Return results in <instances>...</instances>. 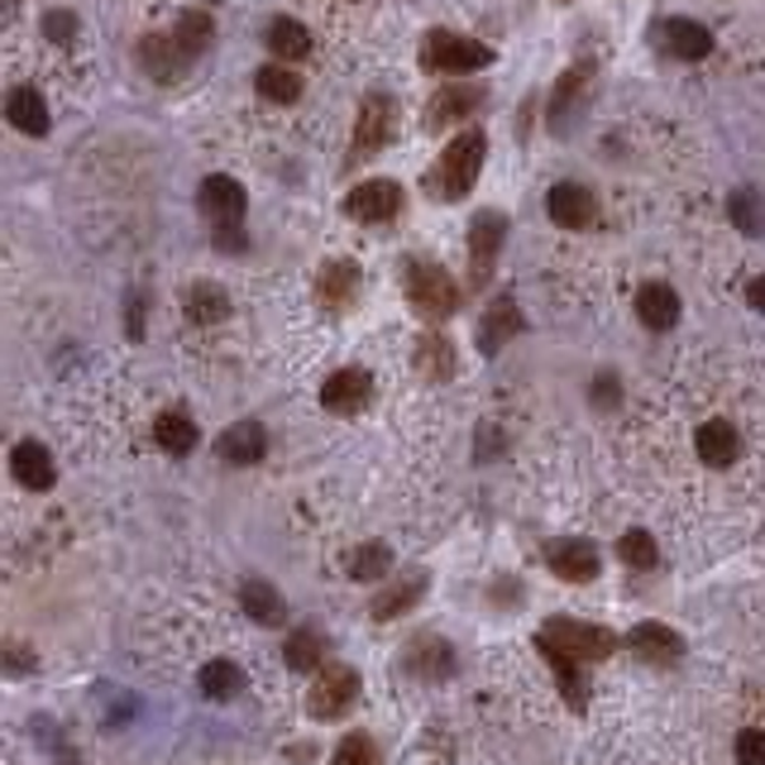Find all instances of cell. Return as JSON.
I'll return each mask as SVG.
<instances>
[{
    "label": "cell",
    "instance_id": "4316f807",
    "mask_svg": "<svg viewBox=\"0 0 765 765\" xmlns=\"http://www.w3.org/2000/svg\"><path fill=\"white\" fill-rule=\"evenodd\" d=\"M153 440L163 445L168 455H187L196 445V422L192 416H182V412H163L153 422Z\"/></svg>",
    "mask_w": 765,
    "mask_h": 765
},
{
    "label": "cell",
    "instance_id": "f1b7e54d",
    "mask_svg": "<svg viewBox=\"0 0 765 765\" xmlns=\"http://www.w3.org/2000/svg\"><path fill=\"white\" fill-rule=\"evenodd\" d=\"M201 694H206L211 703H225V699H235L240 689H244V674L240 666H230V660H211L206 670H201Z\"/></svg>",
    "mask_w": 765,
    "mask_h": 765
},
{
    "label": "cell",
    "instance_id": "f546056e",
    "mask_svg": "<svg viewBox=\"0 0 765 765\" xmlns=\"http://www.w3.org/2000/svg\"><path fill=\"white\" fill-rule=\"evenodd\" d=\"M479 100H484L479 86H445V92L436 96V106H431V125L445 129V125L455 120V115H469L474 106H479Z\"/></svg>",
    "mask_w": 765,
    "mask_h": 765
},
{
    "label": "cell",
    "instance_id": "7c38bea8",
    "mask_svg": "<svg viewBox=\"0 0 765 765\" xmlns=\"http://www.w3.org/2000/svg\"><path fill=\"white\" fill-rule=\"evenodd\" d=\"M517 330H527L522 311H517V301H512V297H498L493 307H488L484 326H479V350H484V354H498L502 344L517 336Z\"/></svg>",
    "mask_w": 765,
    "mask_h": 765
},
{
    "label": "cell",
    "instance_id": "83f0119b",
    "mask_svg": "<svg viewBox=\"0 0 765 765\" xmlns=\"http://www.w3.org/2000/svg\"><path fill=\"white\" fill-rule=\"evenodd\" d=\"M139 57H144V67L149 72H158V77H178V63H192L178 39H144Z\"/></svg>",
    "mask_w": 765,
    "mask_h": 765
},
{
    "label": "cell",
    "instance_id": "3957f363",
    "mask_svg": "<svg viewBox=\"0 0 765 765\" xmlns=\"http://www.w3.org/2000/svg\"><path fill=\"white\" fill-rule=\"evenodd\" d=\"M488 63H493V49H488V43L459 39L450 29H431L422 39V67L426 72H455V77H465V72H479Z\"/></svg>",
    "mask_w": 765,
    "mask_h": 765
},
{
    "label": "cell",
    "instance_id": "f35d334b",
    "mask_svg": "<svg viewBox=\"0 0 765 765\" xmlns=\"http://www.w3.org/2000/svg\"><path fill=\"white\" fill-rule=\"evenodd\" d=\"M737 761L742 765H765V732H742L737 737Z\"/></svg>",
    "mask_w": 765,
    "mask_h": 765
},
{
    "label": "cell",
    "instance_id": "836d02e7",
    "mask_svg": "<svg viewBox=\"0 0 765 765\" xmlns=\"http://www.w3.org/2000/svg\"><path fill=\"white\" fill-rule=\"evenodd\" d=\"M387 570H393V551H387V545H379V541H373V545H359V551L350 555V574H354V580H383V574Z\"/></svg>",
    "mask_w": 765,
    "mask_h": 765
},
{
    "label": "cell",
    "instance_id": "d4e9b609",
    "mask_svg": "<svg viewBox=\"0 0 765 765\" xmlns=\"http://www.w3.org/2000/svg\"><path fill=\"white\" fill-rule=\"evenodd\" d=\"M627 641H631V651L646 656V660H674V656L684 651V641L674 637L670 627H660V623H641Z\"/></svg>",
    "mask_w": 765,
    "mask_h": 765
},
{
    "label": "cell",
    "instance_id": "ab89813d",
    "mask_svg": "<svg viewBox=\"0 0 765 765\" xmlns=\"http://www.w3.org/2000/svg\"><path fill=\"white\" fill-rule=\"evenodd\" d=\"M43 29H49V39H57V43H67L72 34H77V20H72L67 10H53L49 20H43Z\"/></svg>",
    "mask_w": 765,
    "mask_h": 765
},
{
    "label": "cell",
    "instance_id": "4fadbf2b",
    "mask_svg": "<svg viewBox=\"0 0 765 765\" xmlns=\"http://www.w3.org/2000/svg\"><path fill=\"white\" fill-rule=\"evenodd\" d=\"M10 474L24 488L43 493V488H53V455L43 450L39 440H20V445H14V455H10Z\"/></svg>",
    "mask_w": 765,
    "mask_h": 765
},
{
    "label": "cell",
    "instance_id": "e0dca14e",
    "mask_svg": "<svg viewBox=\"0 0 765 765\" xmlns=\"http://www.w3.org/2000/svg\"><path fill=\"white\" fill-rule=\"evenodd\" d=\"M637 316L651 330H670L674 321H680V293L666 283H646L637 293Z\"/></svg>",
    "mask_w": 765,
    "mask_h": 765
},
{
    "label": "cell",
    "instance_id": "8992f818",
    "mask_svg": "<svg viewBox=\"0 0 765 765\" xmlns=\"http://www.w3.org/2000/svg\"><path fill=\"white\" fill-rule=\"evenodd\" d=\"M354 694H359V674L350 666H326L321 680L307 689V709L316 718H344V709L354 703Z\"/></svg>",
    "mask_w": 765,
    "mask_h": 765
},
{
    "label": "cell",
    "instance_id": "484cf974",
    "mask_svg": "<svg viewBox=\"0 0 765 765\" xmlns=\"http://www.w3.org/2000/svg\"><path fill=\"white\" fill-rule=\"evenodd\" d=\"M268 49L283 57V63H301V57L311 53V34H307V24H297V20H273L268 24Z\"/></svg>",
    "mask_w": 765,
    "mask_h": 765
},
{
    "label": "cell",
    "instance_id": "8fae6325",
    "mask_svg": "<svg viewBox=\"0 0 765 765\" xmlns=\"http://www.w3.org/2000/svg\"><path fill=\"white\" fill-rule=\"evenodd\" d=\"M545 206H551L555 225H565V230H584V225H594V215H598V201H594V192H588V187H574V182L555 187Z\"/></svg>",
    "mask_w": 765,
    "mask_h": 765
},
{
    "label": "cell",
    "instance_id": "b9f144b4",
    "mask_svg": "<svg viewBox=\"0 0 765 765\" xmlns=\"http://www.w3.org/2000/svg\"><path fill=\"white\" fill-rule=\"evenodd\" d=\"M752 307H756V311H765V273H761V278L752 283Z\"/></svg>",
    "mask_w": 765,
    "mask_h": 765
},
{
    "label": "cell",
    "instance_id": "52a82bcc",
    "mask_svg": "<svg viewBox=\"0 0 765 765\" xmlns=\"http://www.w3.org/2000/svg\"><path fill=\"white\" fill-rule=\"evenodd\" d=\"M402 211V192L397 182H359L350 196H344V215L359 225H379V221H393V215Z\"/></svg>",
    "mask_w": 765,
    "mask_h": 765
},
{
    "label": "cell",
    "instance_id": "5bb4252c",
    "mask_svg": "<svg viewBox=\"0 0 765 765\" xmlns=\"http://www.w3.org/2000/svg\"><path fill=\"white\" fill-rule=\"evenodd\" d=\"M6 120L20 129V135H49V106H43V96L34 86H14L10 100H6Z\"/></svg>",
    "mask_w": 765,
    "mask_h": 765
},
{
    "label": "cell",
    "instance_id": "7402d4cb",
    "mask_svg": "<svg viewBox=\"0 0 765 765\" xmlns=\"http://www.w3.org/2000/svg\"><path fill=\"white\" fill-rule=\"evenodd\" d=\"M316 293H321L326 307H350L354 293H359V268L336 258V264L321 268V278H316Z\"/></svg>",
    "mask_w": 765,
    "mask_h": 765
},
{
    "label": "cell",
    "instance_id": "7a4b0ae2",
    "mask_svg": "<svg viewBox=\"0 0 765 765\" xmlns=\"http://www.w3.org/2000/svg\"><path fill=\"white\" fill-rule=\"evenodd\" d=\"M402 287H407V301L431 321H440V316H450L459 307V283L445 273L440 264H422V258H412L407 273H402Z\"/></svg>",
    "mask_w": 765,
    "mask_h": 765
},
{
    "label": "cell",
    "instance_id": "2e32d148",
    "mask_svg": "<svg viewBox=\"0 0 765 765\" xmlns=\"http://www.w3.org/2000/svg\"><path fill=\"white\" fill-rule=\"evenodd\" d=\"M221 459H230V465H258L268 450V436H264V426L258 422H240V426H230L225 436H221Z\"/></svg>",
    "mask_w": 765,
    "mask_h": 765
},
{
    "label": "cell",
    "instance_id": "30bf717a",
    "mask_svg": "<svg viewBox=\"0 0 765 765\" xmlns=\"http://www.w3.org/2000/svg\"><path fill=\"white\" fill-rule=\"evenodd\" d=\"M201 215H211L215 225H235L240 215H244V187L235 178H225V172H211L206 182H201Z\"/></svg>",
    "mask_w": 765,
    "mask_h": 765
},
{
    "label": "cell",
    "instance_id": "ffe728a7",
    "mask_svg": "<svg viewBox=\"0 0 765 765\" xmlns=\"http://www.w3.org/2000/svg\"><path fill=\"white\" fill-rule=\"evenodd\" d=\"M422 594H426V574H422V570L397 574V580L387 584L379 598H373V617H397V613H407Z\"/></svg>",
    "mask_w": 765,
    "mask_h": 765
},
{
    "label": "cell",
    "instance_id": "74e56055",
    "mask_svg": "<svg viewBox=\"0 0 765 765\" xmlns=\"http://www.w3.org/2000/svg\"><path fill=\"white\" fill-rule=\"evenodd\" d=\"M336 765H379V746L369 737H344L336 752Z\"/></svg>",
    "mask_w": 765,
    "mask_h": 765
},
{
    "label": "cell",
    "instance_id": "ac0fdd59",
    "mask_svg": "<svg viewBox=\"0 0 765 765\" xmlns=\"http://www.w3.org/2000/svg\"><path fill=\"white\" fill-rule=\"evenodd\" d=\"M551 570L560 574V580L584 584V580H594L598 574V551L588 541H560V545H551Z\"/></svg>",
    "mask_w": 765,
    "mask_h": 765
},
{
    "label": "cell",
    "instance_id": "4dcf8cb0",
    "mask_svg": "<svg viewBox=\"0 0 765 765\" xmlns=\"http://www.w3.org/2000/svg\"><path fill=\"white\" fill-rule=\"evenodd\" d=\"M254 86H258V96L264 100H273V106H293V100L301 96V77L293 67H264L254 77Z\"/></svg>",
    "mask_w": 765,
    "mask_h": 765
},
{
    "label": "cell",
    "instance_id": "603a6c76",
    "mask_svg": "<svg viewBox=\"0 0 765 765\" xmlns=\"http://www.w3.org/2000/svg\"><path fill=\"white\" fill-rule=\"evenodd\" d=\"M584 86H588V63L584 67H570L565 77H560L555 100H551V129H555V135H565V129H570V110H580Z\"/></svg>",
    "mask_w": 765,
    "mask_h": 765
},
{
    "label": "cell",
    "instance_id": "1f68e13d",
    "mask_svg": "<svg viewBox=\"0 0 765 765\" xmlns=\"http://www.w3.org/2000/svg\"><path fill=\"white\" fill-rule=\"evenodd\" d=\"M416 369H426L431 379H450L455 354H450V344H445V336H436V330H426L422 344H416Z\"/></svg>",
    "mask_w": 765,
    "mask_h": 765
},
{
    "label": "cell",
    "instance_id": "60d3db41",
    "mask_svg": "<svg viewBox=\"0 0 765 765\" xmlns=\"http://www.w3.org/2000/svg\"><path fill=\"white\" fill-rule=\"evenodd\" d=\"M594 402H598V407H608V402H617V383L608 379V373H603V379L594 383Z\"/></svg>",
    "mask_w": 765,
    "mask_h": 765
},
{
    "label": "cell",
    "instance_id": "e575fe53",
    "mask_svg": "<svg viewBox=\"0 0 765 765\" xmlns=\"http://www.w3.org/2000/svg\"><path fill=\"white\" fill-rule=\"evenodd\" d=\"M321 651H326V641L316 637V631H297V637L287 641V666H293V670H316V666H321Z\"/></svg>",
    "mask_w": 765,
    "mask_h": 765
},
{
    "label": "cell",
    "instance_id": "ba28073f",
    "mask_svg": "<svg viewBox=\"0 0 765 765\" xmlns=\"http://www.w3.org/2000/svg\"><path fill=\"white\" fill-rule=\"evenodd\" d=\"M393 125H397V100L383 96V92L364 96V106H359V125H354V153L383 149V144L393 139Z\"/></svg>",
    "mask_w": 765,
    "mask_h": 765
},
{
    "label": "cell",
    "instance_id": "5b68a950",
    "mask_svg": "<svg viewBox=\"0 0 765 765\" xmlns=\"http://www.w3.org/2000/svg\"><path fill=\"white\" fill-rule=\"evenodd\" d=\"M502 240H508V221L498 211H479L469 221V287H488L493 264L502 254Z\"/></svg>",
    "mask_w": 765,
    "mask_h": 765
},
{
    "label": "cell",
    "instance_id": "44dd1931",
    "mask_svg": "<svg viewBox=\"0 0 765 765\" xmlns=\"http://www.w3.org/2000/svg\"><path fill=\"white\" fill-rule=\"evenodd\" d=\"M240 603H244V613H249L258 627H278L283 617H287V603H283V594H278V588H273V584H264V580H249V584H244Z\"/></svg>",
    "mask_w": 765,
    "mask_h": 765
},
{
    "label": "cell",
    "instance_id": "d6a6232c",
    "mask_svg": "<svg viewBox=\"0 0 765 765\" xmlns=\"http://www.w3.org/2000/svg\"><path fill=\"white\" fill-rule=\"evenodd\" d=\"M727 215H732V225L737 230H746V235H761L765 230V201L756 192H746V187L727 196Z\"/></svg>",
    "mask_w": 765,
    "mask_h": 765
},
{
    "label": "cell",
    "instance_id": "d590c367",
    "mask_svg": "<svg viewBox=\"0 0 765 765\" xmlns=\"http://www.w3.org/2000/svg\"><path fill=\"white\" fill-rule=\"evenodd\" d=\"M617 555H623L631 570H651L656 565V541L646 536V531H627V536L617 541Z\"/></svg>",
    "mask_w": 765,
    "mask_h": 765
},
{
    "label": "cell",
    "instance_id": "8d00e7d4",
    "mask_svg": "<svg viewBox=\"0 0 765 765\" xmlns=\"http://www.w3.org/2000/svg\"><path fill=\"white\" fill-rule=\"evenodd\" d=\"M172 39H178L182 49H187V57H196V53L211 43V20H206V14H182V20H178V34H172Z\"/></svg>",
    "mask_w": 765,
    "mask_h": 765
},
{
    "label": "cell",
    "instance_id": "9c48e42d",
    "mask_svg": "<svg viewBox=\"0 0 765 765\" xmlns=\"http://www.w3.org/2000/svg\"><path fill=\"white\" fill-rule=\"evenodd\" d=\"M369 397H373V379H369L364 369H340V373H330L326 387H321V407L336 412V416L364 412Z\"/></svg>",
    "mask_w": 765,
    "mask_h": 765
},
{
    "label": "cell",
    "instance_id": "d6986e66",
    "mask_svg": "<svg viewBox=\"0 0 765 765\" xmlns=\"http://www.w3.org/2000/svg\"><path fill=\"white\" fill-rule=\"evenodd\" d=\"M694 445H699V459H703V465H713V469L732 465V459H737V450H742L737 431H732L727 422H703Z\"/></svg>",
    "mask_w": 765,
    "mask_h": 765
},
{
    "label": "cell",
    "instance_id": "277c9868",
    "mask_svg": "<svg viewBox=\"0 0 765 765\" xmlns=\"http://www.w3.org/2000/svg\"><path fill=\"white\" fill-rule=\"evenodd\" d=\"M541 651L545 656H570V660H603L617 651V637L608 627H588V623H570V617H560L541 631Z\"/></svg>",
    "mask_w": 765,
    "mask_h": 765
},
{
    "label": "cell",
    "instance_id": "cb8c5ba5",
    "mask_svg": "<svg viewBox=\"0 0 765 765\" xmlns=\"http://www.w3.org/2000/svg\"><path fill=\"white\" fill-rule=\"evenodd\" d=\"M182 307L196 326H215V321H225L230 316V297L215 283H192L187 287V297H182Z\"/></svg>",
    "mask_w": 765,
    "mask_h": 765
},
{
    "label": "cell",
    "instance_id": "6da1fadb",
    "mask_svg": "<svg viewBox=\"0 0 765 765\" xmlns=\"http://www.w3.org/2000/svg\"><path fill=\"white\" fill-rule=\"evenodd\" d=\"M484 153H488V139L479 135V129H465V135H455L450 144H445V153L436 158V168H431V196H440V201H459V196H469V187L474 178H479V168H484Z\"/></svg>",
    "mask_w": 765,
    "mask_h": 765
},
{
    "label": "cell",
    "instance_id": "9a60e30c",
    "mask_svg": "<svg viewBox=\"0 0 765 765\" xmlns=\"http://www.w3.org/2000/svg\"><path fill=\"white\" fill-rule=\"evenodd\" d=\"M660 43H666V53L689 57V63L713 53V34L703 24H694V20H666V24H660Z\"/></svg>",
    "mask_w": 765,
    "mask_h": 765
}]
</instances>
